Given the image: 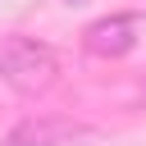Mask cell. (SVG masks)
Segmentation results:
<instances>
[{"label": "cell", "mask_w": 146, "mask_h": 146, "mask_svg": "<svg viewBox=\"0 0 146 146\" xmlns=\"http://www.w3.org/2000/svg\"><path fill=\"white\" fill-rule=\"evenodd\" d=\"M0 78L18 91V96H36L46 87H55L59 78V59L46 41L32 36H5L0 41Z\"/></svg>", "instance_id": "cell-1"}, {"label": "cell", "mask_w": 146, "mask_h": 146, "mask_svg": "<svg viewBox=\"0 0 146 146\" xmlns=\"http://www.w3.org/2000/svg\"><path fill=\"white\" fill-rule=\"evenodd\" d=\"M87 137H96L91 123H78L64 114H32L5 132V146H68V141H87Z\"/></svg>", "instance_id": "cell-2"}, {"label": "cell", "mask_w": 146, "mask_h": 146, "mask_svg": "<svg viewBox=\"0 0 146 146\" xmlns=\"http://www.w3.org/2000/svg\"><path fill=\"white\" fill-rule=\"evenodd\" d=\"M137 32H141V14H110V18H96L87 23L82 32V46L100 59H119L137 46Z\"/></svg>", "instance_id": "cell-3"}]
</instances>
